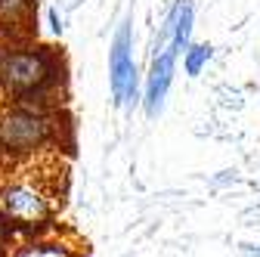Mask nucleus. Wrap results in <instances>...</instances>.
Returning <instances> with one entry per match:
<instances>
[{
  "label": "nucleus",
  "mask_w": 260,
  "mask_h": 257,
  "mask_svg": "<svg viewBox=\"0 0 260 257\" xmlns=\"http://www.w3.org/2000/svg\"><path fill=\"white\" fill-rule=\"evenodd\" d=\"M38 0H0V28H22L31 22V13H35Z\"/></svg>",
  "instance_id": "6e6552de"
},
{
  "label": "nucleus",
  "mask_w": 260,
  "mask_h": 257,
  "mask_svg": "<svg viewBox=\"0 0 260 257\" xmlns=\"http://www.w3.org/2000/svg\"><path fill=\"white\" fill-rule=\"evenodd\" d=\"M174 69H177V50L171 44L168 28L161 25L158 35H155V47H152V66L146 75V93H143V109L149 118H158L161 109H165L168 100V90L174 81Z\"/></svg>",
  "instance_id": "39448f33"
},
{
  "label": "nucleus",
  "mask_w": 260,
  "mask_h": 257,
  "mask_svg": "<svg viewBox=\"0 0 260 257\" xmlns=\"http://www.w3.org/2000/svg\"><path fill=\"white\" fill-rule=\"evenodd\" d=\"M59 208L56 186L44 174H16L0 183V214H4L16 233H44Z\"/></svg>",
  "instance_id": "f03ea898"
},
{
  "label": "nucleus",
  "mask_w": 260,
  "mask_h": 257,
  "mask_svg": "<svg viewBox=\"0 0 260 257\" xmlns=\"http://www.w3.org/2000/svg\"><path fill=\"white\" fill-rule=\"evenodd\" d=\"M81 242L59 233H35L13 245V254L7 257H81Z\"/></svg>",
  "instance_id": "423d86ee"
},
{
  "label": "nucleus",
  "mask_w": 260,
  "mask_h": 257,
  "mask_svg": "<svg viewBox=\"0 0 260 257\" xmlns=\"http://www.w3.org/2000/svg\"><path fill=\"white\" fill-rule=\"evenodd\" d=\"M211 56H214L211 44H189L183 50V69H186V75L189 78H199L205 72V66L211 62Z\"/></svg>",
  "instance_id": "1a4fd4ad"
},
{
  "label": "nucleus",
  "mask_w": 260,
  "mask_h": 257,
  "mask_svg": "<svg viewBox=\"0 0 260 257\" xmlns=\"http://www.w3.org/2000/svg\"><path fill=\"white\" fill-rule=\"evenodd\" d=\"M59 115L31 106H7L0 109V149L13 162L38 158L59 143Z\"/></svg>",
  "instance_id": "7ed1b4c3"
},
{
  "label": "nucleus",
  "mask_w": 260,
  "mask_h": 257,
  "mask_svg": "<svg viewBox=\"0 0 260 257\" xmlns=\"http://www.w3.org/2000/svg\"><path fill=\"white\" fill-rule=\"evenodd\" d=\"M109 84L112 96L121 109H134L140 103V75H137V59H134V35L130 22L118 25L112 53H109Z\"/></svg>",
  "instance_id": "20e7f679"
},
{
  "label": "nucleus",
  "mask_w": 260,
  "mask_h": 257,
  "mask_svg": "<svg viewBox=\"0 0 260 257\" xmlns=\"http://www.w3.org/2000/svg\"><path fill=\"white\" fill-rule=\"evenodd\" d=\"M192 22H195L192 0H177L171 7V13H168V19H165V28L171 35V44H174L177 56H183V50L192 44Z\"/></svg>",
  "instance_id": "0eeeda50"
},
{
  "label": "nucleus",
  "mask_w": 260,
  "mask_h": 257,
  "mask_svg": "<svg viewBox=\"0 0 260 257\" xmlns=\"http://www.w3.org/2000/svg\"><path fill=\"white\" fill-rule=\"evenodd\" d=\"M62 81V62L44 47L0 44V90L16 96V106L47 109V100L56 96Z\"/></svg>",
  "instance_id": "f257e3e1"
},
{
  "label": "nucleus",
  "mask_w": 260,
  "mask_h": 257,
  "mask_svg": "<svg viewBox=\"0 0 260 257\" xmlns=\"http://www.w3.org/2000/svg\"><path fill=\"white\" fill-rule=\"evenodd\" d=\"M50 28H53V35H62V19L56 10H50Z\"/></svg>",
  "instance_id": "9d476101"
},
{
  "label": "nucleus",
  "mask_w": 260,
  "mask_h": 257,
  "mask_svg": "<svg viewBox=\"0 0 260 257\" xmlns=\"http://www.w3.org/2000/svg\"><path fill=\"white\" fill-rule=\"evenodd\" d=\"M7 168H10V158H7V155H4V149H0V174H4V171H7Z\"/></svg>",
  "instance_id": "9b49d317"
}]
</instances>
